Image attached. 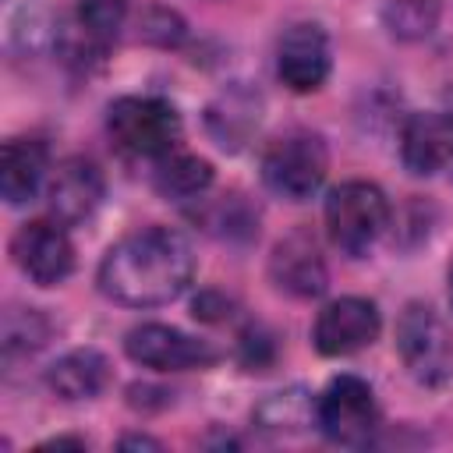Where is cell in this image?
Instances as JSON below:
<instances>
[{
  "label": "cell",
  "mask_w": 453,
  "mask_h": 453,
  "mask_svg": "<svg viewBox=\"0 0 453 453\" xmlns=\"http://www.w3.org/2000/svg\"><path fill=\"white\" fill-rule=\"evenodd\" d=\"M191 276V244L170 226H142L120 237L99 262V290L127 308L170 304L188 290Z\"/></svg>",
  "instance_id": "1"
},
{
  "label": "cell",
  "mask_w": 453,
  "mask_h": 453,
  "mask_svg": "<svg viewBox=\"0 0 453 453\" xmlns=\"http://www.w3.org/2000/svg\"><path fill=\"white\" fill-rule=\"evenodd\" d=\"M113 145L134 159H166L184 134L180 113L159 96H120L106 110Z\"/></svg>",
  "instance_id": "2"
},
{
  "label": "cell",
  "mask_w": 453,
  "mask_h": 453,
  "mask_svg": "<svg viewBox=\"0 0 453 453\" xmlns=\"http://www.w3.org/2000/svg\"><path fill=\"white\" fill-rule=\"evenodd\" d=\"M389 226V202L368 180H343L326 198V234L347 258H365Z\"/></svg>",
  "instance_id": "3"
},
{
  "label": "cell",
  "mask_w": 453,
  "mask_h": 453,
  "mask_svg": "<svg viewBox=\"0 0 453 453\" xmlns=\"http://www.w3.org/2000/svg\"><path fill=\"white\" fill-rule=\"evenodd\" d=\"M396 354L418 386L439 389L453 375V336L432 304L411 301L396 319Z\"/></svg>",
  "instance_id": "4"
},
{
  "label": "cell",
  "mask_w": 453,
  "mask_h": 453,
  "mask_svg": "<svg viewBox=\"0 0 453 453\" xmlns=\"http://www.w3.org/2000/svg\"><path fill=\"white\" fill-rule=\"evenodd\" d=\"M329 170V156L319 134L290 131L283 138H273L262 152V180L273 195L287 202H308Z\"/></svg>",
  "instance_id": "5"
},
{
  "label": "cell",
  "mask_w": 453,
  "mask_h": 453,
  "mask_svg": "<svg viewBox=\"0 0 453 453\" xmlns=\"http://www.w3.org/2000/svg\"><path fill=\"white\" fill-rule=\"evenodd\" d=\"M315 425L336 446H368L379 428L375 393L357 375H336L315 396Z\"/></svg>",
  "instance_id": "6"
},
{
  "label": "cell",
  "mask_w": 453,
  "mask_h": 453,
  "mask_svg": "<svg viewBox=\"0 0 453 453\" xmlns=\"http://www.w3.org/2000/svg\"><path fill=\"white\" fill-rule=\"evenodd\" d=\"M11 258L39 287H57L74 273V244L60 219L21 223L11 237Z\"/></svg>",
  "instance_id": "7"
},
{
  "label": "cell",
  "mask_w": 453,
  "mask_h": 453,
  "mask_svg": "<svg viewBox=\"0 0 453 453\" xmlns=\"http://www.w3.org/2000/svg\"><path fill=\"white\" fill-rule=\"evenodd\" d=\"M124 350L134 365L156 368V372H188V368H209L219 354L209 340L188 336L163 322H142L124 336Z\"/></svg>",
  "instance_id": "8"
},
{
  "label": "cell",
  "mask_w": 453,
  "mask_h": 453,
  "mask_svg": "<svg viewBox=\"0 0 453 453\" xmlns=\"http://www.w3.org/2000/svg\"><path fill=\"white\" fill-rule=\"evenodd\" d=\"M333 50L329 35L315 21H297L280 35L276 46V74L290 92H315L329 78Z\"/></svg>",
  "instance_id": "9"
},
{
  "label": "cell",
  "mask_w": 453,
  "mask_h": 453,
  "mask_svg": "<svg viewBox=\"0 0 453 453\" xmlns=\"http://www.w3.org/2000/svg\"><path fill=\"white\" fill-rule=\"evenodd\" d=\"M382 329V319H379V308L365 297H336L329 301L315 326H311V340H315V350L326 354V357H347V354H357L361 347H368Z\"/></svg>",
  "instance_id": "10"
},
{
  "label": "cell",
  "mask_w": 453,
  "mask_h": 453,
  "mask_svg": "<svg viewBox=\"0 0 453 453\" xmlns=\"http://www.w3.org/2000/svg\"><path fill=\"white\" fill-rule=\"evenodd\" d=\"M400 159L414 177L453 180V117L414 113L400 131Z\"/></svg>",
  "instance_id": "11"
},
{
  "label": "cell",
  "mask_w": 453,
  "mask_h": 453,
  "mask_svg": "<svg viewBox=\"0 0 453 453\" xmlns=\"http://www.w3.org/2000/svg\"><path fill=\"white\" fill-rule=\"evenodd\" d=\"M269 280L276 283V290L301 297V301L319 297L326 290V280H329L326 262L308 230H294L276 241V248L269 255Z\"/></svg>",
  "instance_id": "12"
},
{
  "label": "cell",
  "mask_w": 453,
  "mask_h": 453,
  "mask_svg": "<svg viewBox=\"0 0 453 453\" xmlns=\"http://www.w3.org/2000/svg\"><path fill=\"white\" fill-rule=\"evenodd\" d=\"M46 202H50L53 219H60L64 226L85 223L103 202V173H99V166L92 159H85V156L64 159L50 173Z\"/></svg>",
  "instance_id": "13"
},
{
  "label": "cell",
  "mask_w": 453,
  "mask_h": 453,
  "mask_svg": "<svg viewBox=\"0 0 453 453\" xmlns=\"http://www.w3.org/2000/svg\"><path fill=\"white\" fill-rule=\"evenodd\" d=\"M50 170V152L39 138H11L4 142L0 159V191L7 205H25L35 198L42 177Z\"/></svg>",
  "instance_id": "14"
},
{
  "label": "cell",
  "mask_w": 453,
  "mask_h": 453,
  "mask_svg": "<svg viewBox=\"0 0 453 453\" xmlns=\"http://www.w3.org/2000/svg\"><path fill=\"white\" fill-rule=\"evenodd\" d=\"M110 382V361L96 347H78L46 368V386L60 400H92Z\"/></svg>",
  "instance_id": "15"
},
{
  "label": "cell",
  "mask_w": 453,
  "mask_h": 453,
  "mask_svg": "<svg viewBox=\"0 0 453 453\" xmlns=\"http://www.w3.org/2000/svg\"><path fill=\"white\" fill-rule=\"evenodd\" d=\"M258 96H251L248 88H230L223 92L212 106H209V131L223 149H237L255 127H258Z\"/></svg>",
  "instance_id": "16"
},
{
  "label": "cell",
  "mask_w": 453,
  "mask_h": 453,
  "mask_svg": "<svg viewBox=\"0 0 453 453\" xmlns=\"http://www.w3.org/2000/svg\"><path fill=\"white\" fill-rule=\"evenodd\" d=\"M156 191L166 195V198H198L209 191L212 184V163L202 159V156H180V152H170L166 159H159L156 166Z\"/></svg>",
  "instance_id": "17"
},
{
  "label": "cell",
  "mask_w": 453,
  "mask_h": 453,
  "mask_svg": "<svg viewBox=\"0 0 453 453\" xmlns=\"http://www.w3.org/2000/svg\"><path fill=\"white\" fill-rule=\"evenodd\" d=\"M382 25L400 42H418L439 25V0H386Z\"/></svg>",
  "instance_id": "18"
},
{
  "label": "cell",
  "mask_w": 453,
  "mask_h": 453,
  "mask_svg": "<svg viewBox=\"0 0 453 453\" xmlns=\"http://www.w3.org/2000/svg\"><path fill=\"white\" fill-rule=\"evenodd\" d=\"M255 421L265 425V428H301V425H311L315 421V396L301 386H290V389H280L273 396H265L255 411Z\"/></svg>",
  "instance_id": "19"
},
{
  "label": "cell",
  "mask_w": 453,
  "mask_h": 453,
  "mask_svg": "<svg viewBox=\"0 0 453 453\" xmlns=\"http://www.w3.org/2000/svg\"><path fill=\"white\" fill-rule=\"evenodd\" d=\"M124 14H127V0H78L74 25L106 50L120 32Z\"/></svg>",
  "instance_id": "20"
},
{
  "label": "cell",
  "mask_w": 453,
  "mask_h": 453,
  "mask_svg": "<svg viewBox=\"0 0 453 453\" xmlns=\"http://www.w3.org/2000/svg\"><path fill=\"white\" fill-rule=\"evenodd\" d=\"M50 336V322L28 308V311H7L4 319V350L14 354V350H35L42 347Z\"/></svg>",
  "instance_id": "21"
},
{
  "label": "cell",
  "mask_w": 453,
  "mask_h": 453,
  "mask_svg": "<svg viewBox=\"0 0 453 453\" xmlns=\"http://www.w3.org/2000/svg\"><path fill=\"white\" fill-rule=\"evenodd\" d=\"M145 42H159V46H177L180 39H184V21L173 14V11H166V7H152V11H145V18H142V32H138Z\"/></svg>",
  "instance_id": "22"
},
{
  "label": "cell",
  "mask_w": 453,
  "mask_h": 453,
  "mask_svg": "<svg viewBox=\"0 0 453 453\" xmlns=\"http://www.w3.org/2000/svg\"><path fill=\"white\" fill-rule=\"evenodd\" d=\"M120 449H159V442L149 435H127V439H120Z\"/></svg>",
  "instance_id": "23"
},
{
  "label": "cell",
  "mask_w": 453,
  "mask_h": 453,
  "mask_svg": "<svg viewBox=\"0 0 453 453\" xmlns=\"http://www.w3.org/2000/svg\"><path fill=\"white\" fill-rule=\"evenodd\" d=\"M42 446H78V449H85V439H67V435H60V439H50V442H42Z\"/></svg>",
  "instance_id": "24"
}]
</instances>
